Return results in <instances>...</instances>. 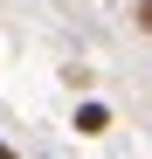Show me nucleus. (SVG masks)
<instances>
[{"label":"nucleus","mask_w":152,"mask_h":159,"mask_svg":"<svg viewBox=\"0 0 152 159\" xmlns=\"http://www.w3.org/2000/svg\"><path fill=\"white\" fill-rule=\"evenodd\" d=\"M69 125L83 131V139H104V131H111L118 118H111V104H97V97H83V104H76V118H69Z\"/></svg>","instance_id":"obj_1"},{"label":"nucleus","mask_w":152,"mask_h":159,"mask_svg":"<svg viewBox=\"0 0 152 159\" xmlns=\"http://www.w3.org/2000/svg\"><path fill=\"white\" fill-rule=\"evenodd\" d=\"M138 28H152V0H138Z\"/></svg>","instance_id":"obj_2"},{"label":"nucleus","mask_w":152,"mask_h":159,"mask_svg":"<svg viewBox=\"0 0 152 159\" xmlns=\"http://www.w3.org/2000/svg\"><path fill=\"white\" fill-rule=\"evenodd\" d=\"M0 159H21V152H14V145H7V139H0Z\"/></svg>","instance_id":"obj_3"}]
</instances>
